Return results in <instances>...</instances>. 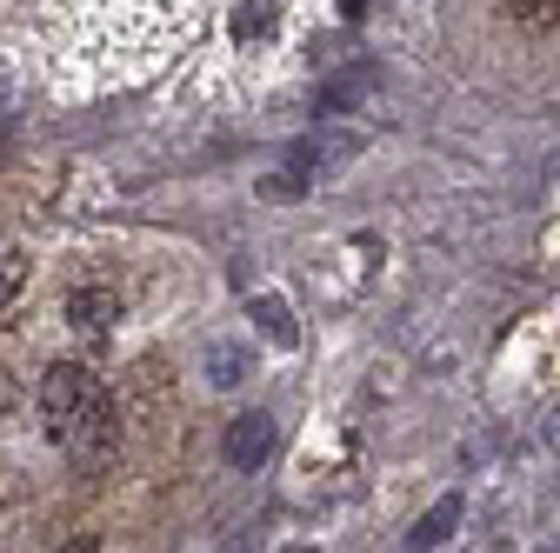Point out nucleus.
I'll return each instance as SVG.
<instances>
[{
  "label": "nucleus",
  "mask_w": 560,
  "mask_h": 553,
  "mask_svg": "<svg viewBox=\"0 0 560 553\" xmlns=\"http://www.w3.org/2000/svg\"><path fill=\"white\" fill-rule=\"evenodd\" d=\"M101 400H107V393L94 387V374H88V367H74V361L47 367V380H40V427H47V440H54V447H67V440H74V427L88 421Z\"/></svg>",
  "instance_id": "obj_1"
},
{
  "label": "nucleus",
  "mask_w": 560,
  "mask_h": 553,
  "mask_svg": "<svg viewBox=\"0 0 560 553\" xmlns=\"http://www.w3.org/2000/svg\"><path fill=\"white\" fill-rule=\"evenodd\" d=\"M114 320H120V294L114 287H74V294H67V327H74V333L101 340Z\"/></svg>",
  "instance_id": "obj_2"
},
{
  "label": "nucleus",
  "mask_w": 560,
  "mask_h": 553,
  "mask_svg": "<svg viewBox=\"0 0 560 553\" xmlns=\"http://www.w3.org/2000/svg\"><path fill=\"white\" fill-rule=\"evenodd\" d=\"M67 454H74V467L81 473H94V467H107V454H114V407L101 400L88 421L74 427V440H67Z\"/></svg>",
  "instance_id": "obj_3"
},
{
  "label": "nucleus",
  "mask_w": 560,
  "mask_h": 553,
  "mask_svg": "<svg viewBox=\"0 0 560 553\" xmlns=\"http://www.w3.org/2000/svg\"><path fill=\"white\" fill-rule=\"evenodd\" d=\"M267 454H273V421H267V413H241V421L228 427V460L254 473Z\"/></svg>",
  "instance_id": "obj_4"
},
{
  "label": "nucleus",
  "mask_w": 560,
  "mask_h": 553,
  "mask_svg": "<svg viewBox=\"0 0 560 553\" xmlns=\"http://www.w3.org/2000/svg\"><path fill=\"white\" fill-rule=\"evenodd\" d=\"M368 87H374V67H368V60H354V67H340V74H327V81H320L314 107H320V114H347L354 101H368Z\"/></svg>",
  "instance_id": "obj_5"
},
{
  "label": "nucleus",
  "mask_w": 560,
  "mask_h": 553,
  "mask_svg": "<svg viewBox=\"0 0 560 553\" xmlns=\"http://www.w3.org/2000/svg\"><path fill=\"white\" fill-rule=\"evenodd\" d=\"M254 327L273 340V348H301V320L280 294H254Z\"/></svg>",
  "instance_id": "obj_6"
},
{
  "label": "nucleus",
  "mask_w": 560,
  "mask_h": 553,
  "mask_svg": "<svg viewBox=\"0 0 560 553\" xmlns=\"http://www.w3.org/2000/svg\"><path fill=\"white\" fill-rule=\"evenodd\" d=\"M454 527H460V494H447V501H434L428 514H420V520H413V533H407V546H441Z\"/></svg>",
  "instance_id": "obj_7"
},
{
  "label": "nucleus",
  "mask_w": 560,
  "mask_h": 553,
  "mask_svg": "<svg viewBox=\"0 0 560 553\" xmlns=\"http://www.w3.org/2000/svg\"><path fill=\"white\" fill-rule=\"evenodd\" d=\"M207 380H214V387H241L247 380V348L214 340V348H207Z\"/></svg>",
  "instance_id": "obj_8"
},
{
  "label": "nucleus",
  "mask_w": 560,
  "mask_h": 553,
  "mask_svg": "<svg viewBox=\"0 0 560 553\" xmlns=\"http://www.w3.org/2000/svg\"><path fill=\"white\" fill-rule=\"evenodd\" d=\"M307 180H314V161H307V154L294 148V161L280 167V174H267V180H260V193H267V200H294V193H301Z\"/></svg>",
  "instance_id": "obj_9"
},
{
  "label": "nucleus",
  "mask_w": 560,
  "mask_h": 553,
  "mask_svg": "<svg viewBox=\"0 0 560 553\" xmlns=\"http://www.w3.org/2000/svg\"><path fill=\"white\" fill-rule=\"evenodd\" d=\"M21 287H27V260H21L14 247H0V307H8Z\"/></svg>",
  "instance_id": "obj_10"
},
{
  "label": "nucleus",
  "mask_w": 560,
  "mask_h": 553,
  "mask_svg": "<svg viewBox=\"0 0 560 553\" xmlns=\"http://www.w3.org/2000/svg\"><path fill=\"white\" fill-rule=\"evenodd\" d=\"M514 14H527V21H553V14H560V0H514Z\"/></svg>",
  "instance_id": "obj_11"
},
{
  "label": "nucleus",
  "mask_w": 560,
  "mask_h": 553,
  "mask_svg": "<svg viewBox=\"0 0 560 553\" xmlns=\"http://www.w3.org/2000/svg\"><path fill=\"white\" fill-rule=\"evenodd\" d=\"M8 107H14V87H8V74H0V120H8Z\"/></svg>",
  "instance_id": "obj_12"
},
{
  "label": "nucleus",
  "mask_w": 560,
  "mask_h": 553,
  "mask_svg": "<svg viewBox=\"0 0 560 553\" xmlns=\"http://www.w3.org/2000/svg\"><path fill=\"white\" fill-rule=\"evenodd\" d=\"M0 407H14V387H8V374H0Z\"/></svg>",
  "instance_id": "obj_13"
}]
</instances>
